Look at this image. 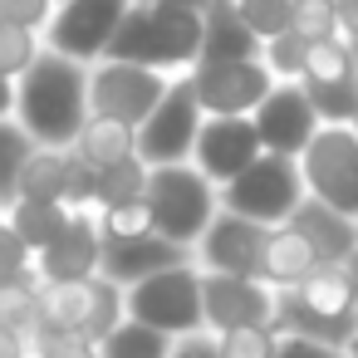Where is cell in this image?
I'll list each match as a JSON object with an SVG mask.
<instances>
[{
  "instance_id": "cell-1",
  "label": "cell",
  "mask_w": 358,
  "mask_h": 358,
  "mask_svg": "<svg viewBox=\"0 0 358 358\" xmlns=\"http://www.w3.org/2000/svg\"><path fill=\"white\" fill-rule=\"evenodd\" d=\"M94 118L89 108V64H74L55 50H40V59L15 79V123L40 143V148H74L84 123Z\"/></svg>"
},
{
  "instance_id": "cell-2",
  "label": "cell",
  "mask_w": 358,
  "mask_h": 358,
  "mask_svg": "<svg viewBox=\"0 0 358 358\" xmlns=\"http://www.w3.org/2000/svg\"><path fill=\"white\" fill-rule=\"evenodd\" d=\"M108 59L143 64L157 74H192L201 59V10L182 6H128Z\"/></svg>"
},
{
  "instance_id": "cell-3",
  "label": "cell",
  "mask_w": 358,
  "mask_h": 358,
  "mask_svg": "<svg viewBox=\"0 0 358 358\" xmlns=\"http://www.w3.org/2000/svg\"><path fill=\"white\" fill-rule=\"evenodd\" d=\"M148 216L152 231L172 245L196 250V241L206 236V226L221 216V187L211 177H201L192 162L177 167H152L148 182Z\"/></svg>"
},
{
  "instance_id": "cell-4",
  "label": "cell",
  "mask_w": 358,
  "mask_h": 358,
  "mask_svg": "<svg viewBox=\"0 0 358 358\" xmlns=\"http://www.w3.org/2000/svg\"><path fill=\"white\" fill-rule=\"evenodd\" d=\"M128 319V289L94 275L74 285H40V329L84 334L89 343H103Z\"/></svg>"
},
{
  "instance_id": "cell-5",
  "label": "cell",
  "mask_w": 358,
  "mask_h": 358,
  "mask_svg": "<svg viewBox=\"0 0 358 358\" xmlns=\"http://www.w3.org/2000/svg\"><path fill=\"white\" fill-rule=\"evenodd\" d=\"M128 319L167 334V338H187L206 329V309H201V265H172L157 270L148 280H138L128 289Z\"/></svg>"
},
{
  "instance_id": "cell-6",
  "label": "cell",
  "mask_w": 358,
  "mask_h": 358,
  "mask_svg": "<svg viewBox=\"0 0 358 358\" xmlns=\"http://www.w3.org/2000/svg\"><path fill=\"white\" fill-rule=\"evenodd\" d=\"M309 196L304 187V172H299V157H275L265 152L255 167H245L231 187H221V211H236L245 221H260V226H285L299 201Z\"/></svg>"
},
{
  "instance_id": "cell-7",
  "label": "cell",
  "mask_w": 358,
  "mask_h": 358,
  "mask_svg": "<svg viewBox=\"0 0 358 358\" xmlns=\"http://www.w3.org/2000/svg\"><path fill=\"white\" fill-rule=\"evenodd\" d=\"M201 123H206V113H201V99H196L192 74H172V89L162 94V103L152 108V118L138 128V157L148 167L192 162Z\"/></svg>"
},
{
  "instance_id": "cell-8",
  "label": "cell",
  "mask_w": 358,
  "mask_h": 358,
  "mask_svg": "<svg viewBox=\"0 0 358 358\" xmlns=\"http://www.w3.org/2000/svg\"><path fill=\"white\" fill-rule=\"evenodd\" d=\"M167 89H172V74H157V69H143V64L99 59L89 69V108L99 118H118L128 128H143Z\"/></svg>"
},
{
  "instance_id": "cell-9",
  "label": "cell",
  "mask_w": 358,
  "mask_h": 358,
  "mask_svg": "<svg viewBox=\"0 0 358 358\" xmlns=\"http://www.w3.org/2000/svg\"><path fill=\"white\" fill-rule=\"evenodd\" d=\"M314 201L358 221V128H319L299 157Z\"/></svg>"
},
{
  "instance_id": "cell-10",
  "label": "cell",
  "mask_w": 358,
  "mask_h": 358,
  "mask_svg": "<svg viewBox=\"0 0 358 358\" xmlns=\"http://www.w3.org/2000/svg\"><path fill=\"white\" fill-rule=\"evenodd\" d=\"M133 0H59V10L45 30V50L74 59V64H99L108 59V45L123 25Z\"/></svg>"
},
{
  "instance_id": "cell-11",
  "label": "cell",
  "mask_w": 358,
  "mask_h": 358,
  "mask_svg": "<svg viewBox=\"0 0 358 358\" xmlns=\"http://www.w3.org/2000/svg\"><path fill=\"white\" fill-rule=\"evenodd\" d=\"M192 84L206 118H250L280 79L270 74L265 59H231V64H196Z\"/></svg>"
},
{
  "instance_id": "cell-12",
  "label": "cell",
  "mask_w": 358,
  "mask_h": 358,
  "mask_svg": "<svg viewBox=\"0 0 358 358\" xmlns=\"http://www.w3.org/2000/svg\"><path fill=\"white\" fill-rule=\"evenodd\" d=\"M265 157V143L255 133V118H206L196 133V152L192 167L201 177H211L216 187H231L245 167H255Z\"/></svg>"
},
{
  "instance_id": "cell-13",
  "label": "cell",
  "mask_w": 358,
  "mask_h": 358,
  "mask_svg": "<svg viewBox=\"0 0 358 358\" xmlns=\"http://www.w3.org/2000/svg\"><path fill=\"white\" fill-rule=\"evenodd\" d=\"M265 241H270V226L245 221L236 211H221L206 226V236L196 241V265L206 275H245V280H260Z\"/></svg>"
},
{
  "instance_id": "cell-14",
  "label": "cell",
  "mask_w": 358,
  "mask_h": 358,
  "mask_svg": "<svg viewBox=\"0 0 358 358\" xmlns=\"http://www.w3.org/2000/svg\"><path fill=\"white\" fill-rule=\"evenodd\" d=\"M250 118H255V133H260L265 152H275V157H304V148H309L314 133L324 128L319 113L309 108L304 84H285V79L265 94V103H260Z\"/></svg>"
},
{
  "instance_id": "cell-15",
  "label": "cell",
  "mask_w": 358,
  "mask_h": 358,
  "mask_svg": "<svg viewBox=\"0 0 358 358\" xmlns=\"http://www.w3.org/2000/svg\"><path fill=\"white\" fill-rule=\"evenodd\" d=\"M103 265V231H99V211H74L69 226L55 236V245H45L35 255V275L40 285H74V280H94Z\"/></svg>"
},
{
  "instance_id": "cell-16",
  "label": "cell",
  "mask_w": 358,
  "mask_h": 358,
  "mask_svg": "<svg viewBox=\"0 0 358 358\" xmlns=\"http://www.w3.org/2000/svg\"><path fill=\"white\" fill-rule=\"evenodd\" d=\"M201 309H206V329H211V334L270 324V314H275V289H270L265 280L206 275V270H201Z\"/></svg>"
},
{
  "instance_id": "cell-17",
  "label": "cell",
  "mask_w": 358,
  "mask_h": 358,
  "mask_svg": "<svg viewBox=\"0 0 358 358\" xmlns=\"http://www.w3.org/2000/svg\"><path fill=\"white\" fill-rule=\"evenodd\" d=\"M192 260H196V250L172 245V241H162L157 231H148V236H133V241H103V265H99V275L113 280V285H123V289H133L138 280H148V275H157V270H172V265H192Z\"/></svg>"
},
{
  "instance_id": "cell-18",
  "label": "cell",
  "mask_w": 358,
  "mask_h": 358,
  "mask_svg": "<svg viewBox=\"0 0 358 358\" xmlns=\"http://www.w3.org/2000/svg\"><path fill=\"white\" fill-rule=\"evenodd\" d=\"M285 226H294V231L314 245L319 265H343V260L358 250V221L343 216V211H334V206H324V201H314V196H304L299 211H294Z\"/></svg>"
},
{
  "instance_id": "cell-19",
  "label": "cell",
  "mask_w": 358,
  "mask_h": 358,
  "mask_svg": "<svg viewBox=\"0 0 358 358\" xmlns=\"http://www.w3.org/2000/svg\"><path fill=\"white\" fill-rule=\"evenodd\" d=\"M265 45L245 30L236 0H211L201 10V59L196 64H231V59H260Z\"/></svg>"
},
{
  "instance_id": "cell-20",
  "label": "cell",
  "mask_w": 358,
  "mask_h": 358,
  "mask_svg": "<svg viewBox=\"0 0 358 358\" xmlns=\"http://www.w3.org/2000/svg\"><path fill=\"white\" fill-rule=\"evenodd\" d=\"M270 329H275L280 338H314V343H334V348H348V343L358 338V319H324V314H314L294 289H275Z\"/></svg>"
},
{
  "instance_id": "cell-21",
  "label": "cell",
  "mask_w": 358,
  "mask_h": 358,
  "mask_svg": "<svg viewBox=\"0 0 358 358\" xmlns=\"http://www.w3.org/2000/svg\"><path fill=\"white\" fill-rule=\"evenodd\" d=\"M319 270V255L314 245L294 231V226H275L270 241H265V260H260V280L270 289H294L299 280H309Z\"/></svg>"
},
{
  "instance_id": "cell-22",
  "label": "cell",
  "mask_w": 358,
  "mask_h": 358,
  "mask_svg": "<svg viewBox=\"0 0 358 358\" xmlns=\"http://www.w3.org/2000/svg\"><path fill=\"white\" fill-rule=\"evenodd\" d=\"M74 152L89 162V167H99V172H108V167H118V162H128V157H138V128H128V123H118V118H89L84 123V133L74 138Z\"/></svg>"
},
{
  "instance_id": "cell-23",
  "label": "cell",
  "mask_w": 358,
  "mask_h": 358,
  "mask_svg": "<svg viewBox=\"0 0 358 358\" xmlns=\"http://www.w3.org/2000/svg\"><path fill=\"white\" fill-rule=\"evenodd\" d=\"M294 294H299L314 314H324V319H358L343 265H319L309 280H299V285H294Z\"/></svg>"
},
{
  "instance_id": "cell-24",
  "label": "cell",
  "mask_w": 358,
  "mask_h": 358,
  "mask_svg": "<svg viewBox=\"0 0 358 358\" xmlns=\"http://www.w3.org/2000/svg\"><path fill=\"white\" fill-rule=\"evenodd\" d=\"M309 94V108L319 113L324 128H353L358 123V74L343 79H299Z\"/></svg>"
},
{
  "instance_id": "cell-25",
  "label": "cell",
  "mask_w": 358,
  "mask_h": 358,
  "mask_svg": "<svg viewBox=\"0 0 358 358\" xmlns=\"http://www.w3.org/2000/svg\"><path fill=\"white\" fill-rule=\"evenodd\" d=\"M69 216H74V211H69L64 201H15V206L6 211V221L20 231V241H25L35 255H40L45 245H55V236L69 226Z\"/></svg>"
},
{
  "instance_id": "cell-26",
  "label": "cell",
  "mask_w": 358,
  "mask_h": 358,
  "mask_svg": "<svg viewBox=\"0 0 358 358\" xmlns=\"http://www.w3.org/2000/svg\"><path fill=\"white\" fill-rule=\"evenodd\" d=\"M35 138L15 123V118H0V206H15L20 201V172H25V162L35 157Z\"/></svg>"
},
{
  "instance_id": "cell-27",
  "label": "cell",
  "mask_w": 358,
  "mask_h": 358,
  "mask_svg": "<svg viewBox=\"0 0 358 358\" xmlns=\"http://www.w3.org/2000/svg\"><path fill=\"white\" fill-rule=\"evenodd\" d=\"M64 177H69V152L35 148V157L20 172V201H64Z\"/></svg>"
},
{
  "instance_id": "cell-28",
  "label": "cell",
  "mask_w": 358,
  "mask_h": 358,
  "mask_svg": "<svg viewBox=\"0 0 358 358\" xmlns=\"http://www.w3.org/2000/svg\"><path fill=\"white\" fill-rule=\"evenodd\" d=\"M172 343L177 338H167V334H157V329H148L138 319H123L99 343V358H172Z\"/></svg>"
},
{
  "instance_id": "cell-29",
  "label": "cell",
  "mask_w": 358,
  "mask_h": 358,
  "mask_svg": "<svg viewBox=\"0 0 358 358\" xmlns=\"http://www.w3.org/2000/svg\"><path fill=\"white\" fill-rule=\"evenodd\" d=\"M148 182H152V167L143 157H128V162L99 172V211L103 206H128V201H148Z\"/></svg>"
},
{
  "instance_id": "cell-30",
  "label": "cell",
  "mask_w": 358,
  "mask_h": 358,
  "mask_svg": "<svg viewBox=\"0 0 358 358\" xmlns=\"http://www.w3.org/2000/svg\"><path fill=\"white\" fill-rule=\"evenodd\" d=\"M0 329H15V334L35 338V329H40V280L0 285Z\"/></svg>"
},
{
  "instance_id": "cell-31",
  "label": "cell",
  "mask_w": 358,
  "mask_h": 358,
  "mask_svg": "<svg viewBox=\"0 0 358 358\" xmlns=\"http://www.w3.org/2000/svg\"><path fill=\"white\" fill-rule=\"evenodd\" d=\"M236 10H241L245 30L260 45H270V40L294 30V0H236Z\"/></svg>"
},
{
  "instance_id": "cell-32",
  "label": "cell",
  "mask_w": 358,
  "mask_h": 358,
  "mask_svg": "<svg viewBox=\"0 0 358 358\" xmlns=\"http://www.w3.org/2000/svg\"><path fill=\"white\" fill-rule=\"evenodd\" d=\"M343 74H358L353 40H343V35L314 40V45H309V69H304V79H343Z\"/></svg>"
},
{
  "instance_id": "cell-33",
  "label": "cell",
  "mask_w": 358,
  "mask_h": 358,
  "mask_svg": "<svg viewBox=\"0 0 358 358\" xmlns=\"http://www.w3.org/2000/svg\"><path fill=\"white\" fill-rule=\"evenodd\" d=\"M309 45H314V40H304L299 30H289V35L270 40L260 59L270 64V74H275V79H285V84H299V79H304V69H309Z\"/></svg>"
},
{
  "instance_id": "cell-34",
  "label": "cell",
  "mask_w": 358,
  "mask_h": 358,
  "mask_svg": "<svg viewBox=\"0 0 358 358\" xmlns=\"http://www.w3.org/2000/svg\"><path fill=\"white\" fill-rule=\"evenodd\" d=\"M40 35L35 30H20V25H6L0 20V74L6 79H20L35 59H40Z\"/></svg>"
},
{
  "instance_id": "cell-35",
  "label": "cell",
  "mask_w": 358,
  "mask_h": 358,
  "mask_svg": "<svg viewBox=\"0 0 358 358\" xmlns=\"http://www.w3.org/2000/svg\"><path fill=\"white\" fill-rule=\"evenodd\" d=\"M216 348H221V358H275L280 334H275L270 324H250V329L216 334Z\"/></svg>"
},
{
  "instance_id": "cell-36",
  "label": "cell",
  "mask_w": 358,
  "mask_h": 358,
  "mask_svg": "<svg viewBox=\"0 0 358 358\" xmlns=\"http://www.w3.org/2000/svg\"><path fill=\"white\" fill-rule=\"evenodd\" d=\"M99 231H103V241H133V236H148V231H152L148 201H128V206H103V211H99Z\"/></svg>"
},
{
  "instance_id": "cell-37",
  "label": "cell",
  "mask_w": 358,
  "mask_h": 358,
  "mask_svg": "<svg viewBox=\"0 0 358 358\" xmlns=\"http://www.w3.org/2000/svg\"><path fill=\"white\" fill-rule=\"evenodd\" d=\"M30 358H99V343H89L84 334H64V329H35Z\"/></svg>"
},
{
  "instance_id": "cell-38",
  "label": "cell",
  "mask_w": 358,
  "mask_h": 358,
  "mask_svg": "<svg viewBox=\"0 0 358 358\" xmlns=\"http://www.w3.org/2000/svg\"><path fill=\"white\" fill-rule=\"evenodd\" d=\"M69 152V177H64V206L69 211H89V206H99V167H89L74 148H64Z\"/></svg>"
},
{
  "instance_id": "cell-39",
  "label": "cell",
  "mask_w": 358,
  "mask_h": 358,
  "mask_svg": "<svg viewBox=\"0 0 358 358\" xmlns=\"http://www.w3.org/2000/svg\"><path fill=\"white\" fill-rule=\"evenodd\" d=\"M55 10H59V0H0V20L20 25V30H35V35L50 30Z\"/></svg>"
},
{
  "instance_id": "cell-40",
  "label": "cell",
  "mask_w": 358,
  "mask_h": 358,
  "mask_svg": "<svg viewBox=\"0 0 358 358\" xmlns=\"http://www.w3.org/2000/svg\"><path fill=\"white\" fill-rule=\"evenodd\" d=\"M294 30H299L304 40H329V35H338L334 0H299V6H294Z\"/></svg>"
},
{
  "instance_id": "cell-41",
  "label": "cell",
  "mask_w": 358,
  "mask_h": 358,
  "mask_svg": "<svg viewBox=\"0 0 358 358\" xmlns=\"http://www.w3.org/2000/svg\"><path fill=\"white\" fill-rule=\"evenodd\" d=\"M0 270H35V250L20 241V231L0 216Z\"/></svg>"
},
{
  "instance_id": "cell-42",
  "label": "cell",
  "mask_w": 358,
  "mask_h": 358,
  "mask_svg": "<svg viewBox=\"0 0 358 358\" xmlns=\"http://www.w3.org/2000/svg\"><path fill=\"white\" fill-rule=\"evenodd\" d=\"M275 358H343V348H334V343H314V338H280Z\"/></svg>"
},
{
  "instance_id": "cell-43",
  "label": "cell",
  "mask_w": 358,
  "mask_h": 358,
  "mask_svg": "<svg viewBox=\"0 0 358 358\" xmlns=\"http://www.w3.org/2000/svg\"><path fill=\"white\" fill-rule=\"evenodd\" d=\"M172 358H221V348H216V334H211V329H201V334H187V338H177V343H172Z\"/></svg>"
},
{
  "instance_id": "cell-44",
  "label": "cell",
  "mask_w": 358,
  "mask_h": 358,
  "mask_svg": "<svg viewBox=\"0 0 358 358\" xmlns=\"http://www.w3.org/2000/svg\"><path fill=\"white\" fill-rule=\"evenodd\" d=\"M334 15H338V35L358 45V0H334Z\"/></svg>"
},
{
  "instance_id": "cell-45",
  "label": "cell",
  "mask_w": 358,
  "mask_h": 358,
  "mask_svg": "<svg viewBox=\"0 0 358 358\" xmlns=\"http://www.w3.org/2000/svg\"><path fill=\"white\" fill-rule=\"evenodd\" d=\"M0 358H30V338L15 329H0Z\"/></svg>"
},
{
  "instance_id": "cell-46",
  "label": "cell",
  "mask_w": 358,
  "mask_h": 358,
  "mask_svg": "<svg viewBox=\"0 0 358 358\" xmlns=\"http://www.w3.org/2000/svg\"><path fill=\"white\" fill-rule=\"evenodd\" d=\"M0 118H15V79L0 74Z\"/></svg>"
},
{
  "instance_id": "cell-47",
  "label": "cell",
  "mask_w": 358,
  "mask_h": 358,
  "mask_svg": "<svg viewBox=\"0 0 358 358\" xmlns=\"http://www.w3.org/2000/svg\"><path fill=\"white\" fill-rule=\"evenodd\" d=\"M133 6H182V10H206L211 0H133Z\"/></svg>"
},
{
  "instance_id": "cell-48",
  "label": "cell",
  "mask_w": 358,
  "mask_h": 358,
  "mask_svg": "<svg viewBox=\"0 0 358 358\" xmlns=\"http://www.w3.org/2000/svg\"><path fill=\"white\" fill-rule=\"evenodd\" d=\"M343 275H348V289H353V309H358V250L343 260Z\"/></svg>"
},
{
  "instance_id": "cell-49",
  "label": "cell",
  "mask_w": 358,
  "mask_h": 358,
  "mask_svg": "<svg viewBox=\"0 0 358 358\" xmlns=\"http://www.w3.org/2000/svg\"><path fill=\"white\" fill-rule=\"evenodd\" d=\"M343 358H358V343H348V348H343Z\"/></svg>"
},
{
  "instance_id": "cell-50",
  "label": "cell",
  "mask_w": 358,
  "mask_h": 358,
  "mask_svg": "<svg viewBox=\"0 0 358 358\" xmlns=\"http://www.w3.org/2000/svg\"><path fill=\"white\" fill-rule=\"evenodd\" d=\"M0 216H6V206H0Z\"/></svg>"
},
{
  "instance_id": "cell-51",
  "label": "cell",
  "mask_w": 358,
  "mask_h": 358,
  "mask_svg": "<svg viewBox=\"0 0 358 358\" xmlns=\"http://www.w3.org/2000/svg\"><path fill=\"white\" fill-rule=\"evenodd\" d=\"M353 55H358V45H353Z\"/></svg>"
},
{
  "instance_id": "cell-52",
  "label": "cell",
  "mask_w": 358,
  "mask_h": 358,
  "mask_svg": "<svg viewBox=\"0 0 358 358\" xmlns=\"http://www.w3.org/2000/svg\"><path fill=\"white\" fill-rule=\"evenodd\" d=\"M294 6H299V0H294Z\"/></svg>"
},
{
  "instance_id": "cell-53",
  "label": "cell",
  "mask_w": 358,
  "mask_h": 358,
  "mask_svg": "<svg viewBox=\"0 0 358 358\" xmlns=\"http://www.w3.org/2000/svg\"><path fill=\"white\" fill-rule=\"evenodd\" d=\"M353 128H358V123H353Z\"/></svg>"
},
{
  "instance_id": "cell-54",
  "label": "cell",
  "mask_w": 358,
  "mask_h": 358,
  "mask_svg": "<svg viewBox=\"0 0 358 358\" xmlns=\"http://www.w3.org/2000/svg\"><path fill=\"white\" fill-rule=\"evenodd\" d=\"M353 343H358V338H353Z\"/></svg>"
}]
</instances>
